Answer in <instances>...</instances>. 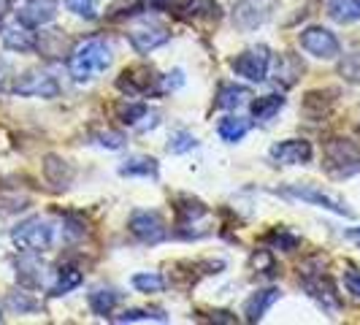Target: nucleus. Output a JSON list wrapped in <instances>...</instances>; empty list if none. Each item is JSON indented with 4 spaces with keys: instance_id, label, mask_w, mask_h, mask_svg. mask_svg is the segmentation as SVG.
I'll use <instances>...</instances> for the list:
<instances>
[{
    "instance_id": "obj_1",
    "label": "nucleus",
    "mask_w": 360,
    "mask_h": 325,
    "mask_svg": "<svg viewBox=\"0 0 360 325\" xmlns=\"http://www.w3.org/2000/svg\"><path fill=\"white\" fill-rule=\"evenodd\" d=\"M108 65H111V49L98 38L79 44L71 52V63H68L73 82H90L98 73L106 71Z\"/></svg>"
},
{
    "instance_id": "obj_2",
    "label": "nucleus",
    "mask_w": 360,
    "mask_h": 325,
    "mask_svg": "<svg viewBox=\"0 0 360 325\" xmlns=\"http://www.w3.org/2000/svg\"><path fill=\"white\" fill-rule=\"evenodd\" d=\"M325 171L336 179L360 174V146L349 139H330L325 144Z\"/></svg>"
},
{
    "instance_id": "obj_3",
    "label": "nucleus",
    "mask_w": 360,
    "mask_h": 325,
    "mask_svg": "<svg viewBox=\"0 0 360 325\" xmlns=\"http://www.w3.org/2000/svg\"><path fill=\"white\" fill-rule=\"evenodd\" d=\"M52 238H54L52 225L46 219H41V217H30V219L19 222L17 228L11 231V241L17 244L19 250H25V253H41V250H46L52 244Z\"/></svg>"
},
{
    "instance_id": "obj_4",
    "label": "nucleus",
    "mask_w": 360,
    "mask_h": 325,
    "mask_svg": "<svg viewBox=\"0 0 360 325\" xmlns=\"http://www.w3.org/2000/svg\"><path fill=\"white\" fill-rule=\"evenodd\" d=\"M274 8H276V0H236L233 25L238 30L250 33V30L269 22Z\"/></svg>"
},
{
    "instance_id": "obj_5",
    "label": "nucleus",
    "mask_w": 360,
    "mask_h": 325,
    "mask_svg": "<svg viewBox=\"0 0 360 325\" xmlns=\"http://www.w3.org/2000/svg\"><path fill=\"white\" fill-rule=\"evenodd\" d=\"M269 65H271V52L269 46H252L247 52L236 54L231 60V68H233L238 76L250 79V82H263L269 76Z\"/></svg>"
},
{
    "instance_id": "obj_6",
    "label": "nucleus",
    "mask_w": 360,
    "mask_h": 325,
    "mask_svg": "<svg viewBox=\"0 0 360 325\" xmlns=\"http://www.w3.org/2000/svg\"><path fill=\"white\" fill-rule=\"evenodd\" d=\"M282 196L304 200V203H314V206H320V209L336 212V215H342V217H352V212L344 206V200H339L336 196H330V193H325L320 187H311V184H290V187L282 190Z\"/></svg>"
},
{
    "instance_id": "obj_7",
    "label": "nucleus",
    "mask_w": 360,
    "mask_h": 325,
    "mask_svg": "<svg viewBox=\"0 0 360 325\" xmlns=\"http://www.w3.org/2000/svg\"><path fill=\"white\" fill-rule=\"evenodd\" d=\"M298 41H301V46L309 54H314L320 60H333V57H339V52H342L339 38L333 36L330 30H325V27H307V30H301Z\"/></svg>"
},
{
    "instance_id": "obj_8",
    "label": "nucleus",
    "mask_w": 360,
    "mask_h": 325,
    "mask_svg": "<svg viewBox=\"0 0 360 325\" xmlns=\"http://www.w3.org/2000/svg\"><path fill=\"white\" fill-rule=\"evenodd\" d=\"M127 228H130V234L136 236L141 244H160L168 236V228H165L162 217L155 215V212H136V215L130 217Z\"/></svg>"
},
{
    "instance_id": "obj_9",
    "label": "nucleus",
    "mask_w": 360,
    "mask_h": 325,
    "mask_svg": "<svg viewBox=\"0 0 360 325\" xmlns=\"http://www.w3.org/2000/svg\"><path fill=\"white\" fill-rule=\"evenodd\" d=\"M11 90L17 95H25V98H57L60 92V84L54 82V76L44 71H27L22 73Z\"/></svg>"
},
{
    "instance_id": "obj_10",
    "label": "nucleus",
    "mask_w": 360,
    "mask_h": 325,
    "mask_svg": "<svg viewBox=\"0 0 360 325\" xmlns=\"http://www.w3.org/2000/svg\"><path fill=\"white\" fill-rule=\"evenodd\" d=\"M57 0H25L22 6H19L17 11V19L19 25H25V27H44V25H49L54 17H57Z\"/></svg>"
},
{
    "instance_id": "obj_11",
    "label": "nucleus",
    "mask_w": 360,
    "mask_h": 325,
    "mask_svg": "<svg viewBox=\"0 0 360 325\" xmlns=\"http://www.w3.org/2000/svg\"><path fill=\"white\" fill-rule=\"evenodd\" d=\"M271 160L279 165H301L311 160V144L307 139H288L271 146Z\"/></svg>"
},
{
    "instance_id": "obj_12",
    "label": "nucleus",
    "mask_w": 360,
    "mask_h": 325,
    "mask_svg": "<svg viewBox=\"0 0 360 325\" xmlns=\"http://www.w3.org/2000/svg\"><path fill=\"white\" fill-rule=\"evenodd\" d=\"M304 290L328 312H336V309L342 307L330 276H325V274H309V276H304Z\"/></svg>"
},
{
    "instance_id": "obj_13",
    "label": "nucleus",
    "mask_w": 360,
    "mask_h": 325,
    "mask_svg": "<svg viewBox=\"0 0 360 325\" xmlns=\"http://www.w3.org/2000/svg\"><path fill=\"white\" fill-rule=\"evenodd\" d=\"M155 79H160V76H155L152 65H130L117 79V87L122 92H127V95H144L155 84Z\"/></svg>"
},
{
    "instance_id": "obj_14",
    "label": "nucleus",
    "mask_w": 360,
    "mask_h": 325,
    "mask_svg": "<svg viewBox=\"0 0 360 325\" xmlns=\"http://www.w3.org/2000/svg\"><path fill=\"white\" fill-rule=\"evenodd\" d=\"M279 295H282V293L276 288L252 293V295L247 298V304H244V320H247V323H260V320L266 317V312L279 301Z\"/></svg>"
},
{
    "instance_id": "obj_15",
    "label": "nucleus",
    "mask_w": 360,
    "mask_h": 325,
    "mask_svg": "<svg viewBox=\"0 0 360 325\" xmlns=\"http://www.w3.org/2000/svg\"><path fill=\"white\" fill-rule=\"evenodd\" d=\"M181 19L187 22H206V25H217L222 17V8L217 0H187L184 8L179 11Z\"/></svg>"
},
{
    "instance_id": "obj_16",
    "label": "nucleus",
    "mask_w": 360,
    "mask_h": 325,
    "mask_svg": "<svg viewBox=\"0 0 360 325\" xmlns=\"http://www.w3.org/2000/svg\"><path fill=\"white\" fill-rule=\"evenodd\" d=\"M168 38H171V33L165 27H139L130 33V46L139 54H149L162 44H168Z\"/></svg>"
},
{
    "instance_id": "obj_17",
    "label": "nucleus",
    "mask_w": 360,
    "mask_h": 325,
    "mask_svg": "<svg viewBox=\"0 0 360 325\" xmlns=\"http://www.w3.org/2000/svg\"><path fill=\"white\" fill-rule=\"evenodd\" d=\"M3 46L11 49V52H33L38 49V38L36 33H30V27H6L3 30Z\"/></svg>"
},
{
    "instance_id": "obj_18",
    "label": "nucleus",
    "mask_w": 360,
    "mask_h": 325,
    "mask_svg": "<svg viewBox=\"0 0 360 325\" xmlns=\"http://www.w3.org/2000/svg\"><path fill=\"white\" fill-rule=\"evenodd\" d=\"M301 73H304V63L292 52H285L279 57V63H276L274 79H276V84H282V87H292V84L301 79Z\"/></svg>"
},
{
    "instance_id": "obj_19",
    "label": "nucleus",
    "mask_w": 360,
    "mask_h": 325,
    "mask_svg": "<svg viewBox=\"0 0 360 325\" xmlns=\"http://www.w3.org/2000/svg\"><path fill=\"white\" fill-rule=\"evenodd\" d=\"M44 177H46V181H49L52 187L65 190L73 179V168L65 160H60L57 155H49L46 162H44Z\"/></svg>"
},
{
    "instance_id": "obj_20",
    "label": "nucleus",
    "mask_w": 360,
    "mask_h": 325,
    "mask_svg": "<svg viewBox=\"0 0 360 325\" xmlns=\"http://www.w3.org/2000/svg\"><path fill=\"white\" fill-rule=\"evenodd\" d=\"M333 90H314L309 92L307 98H304V114H307L309 120H323L325 114L330 111L333 106Z\"/></svg>"
},
{
    "instance_id": "obj_21",
    "label": "nucleus",
    "mask_w": 360,
    "mask_h": 325,
    "mask_svg": "<svg viewBox=\"0 0 360 325\" xmlns=\"http://www.w3.org/2000/svg\"><path fill=\"white\" fill-rule=\"evenodd\" d=\"M250 98H252L250 87H241V84H219L214 106L217 108H238V106H244Z\"/></svg>"
},
{
    "instance_id": "obj_22",
    "label": "nucleus",
    "mask_w": 360,
    "mask_h": 325,
    "mask_svg": "<svg viewBox=\"0 0 360 325\" xmlns=\"http://www.w3.org/2000/svg\"><path fill=\"white\" fill-rule=\"evenodd\" d=\"M250 130H252V122H250V120H244V117H225V120H219V125H217L219 139H222V141H228V144L241 141Z\"/></svg>"
},
{
    "instance_id": "obj_23",
    "label": "nucleus",
    "mask_w": 360,
    "mask_h": 325,
    "mask_svg": "<svg viewBox=\"0 0 360 325\" xmlns=\"http://www.w3.org/2000/svg\"><path fill=\"white\" fill-rule=\"evenodd\" d=\"M120 304V290L114 288H98L90 293V309L98 317H106Z\"/></svg>"
},
{
    "instance_id": "obj_24",
    "label": "nucleus",
    "mask_w": 360,
    "mask_h": 325,
    "mask_svg": "<svg viewBox=\"0 0 360 325\" xmlns=\"http://www.w3.org/2000/svg\"><path fill=\"white\" fill-rule=\"evenodd\" d=\"M120 174L122 177H152V179H158V160L146 158V155H136V158L125 160V165H120Z\"/></svg>"
},
{
    "instance_id": "obj_25",
    "label": "nucleus",
    "mask_w": 360,
    "mask_h": 325,
    "mask_svg": "<svg viewBox=\"0 0 360 325\" xmlns=\"http://www.w3.org/2000/svg\"><path fill=\"white\" fill-rule=\"evenodd\" d=\"M17 279L25 285V288H38V285H41V279H44L41 260L33 257V255H27V257L17 260Z\"/></svg>"
},
{
    "instance_id": "obj_26",
    "label": "nucleus",
    "mask_w": 360,
    "mask_h": 325,
    "mask_svg": "<svg viewBox=\"0 0 360 325\" xmlns=\"http://www.w3.org/2000/svg\"><path fill=\"white\" fill-rule=\"evenodd\" d=\"M328 14L330 19L349 25L360 19V0H328Z\"/></svg>"
},
{
    "instance_id": "obj_27",
    "label": "nucleus",
    "mask_w": 360,
    "mask_h": 325,
    "mask_svg": "<svg viewBox=\"0 0 360 325\" xmlns=\"http://www.w3.org/2000/svg\"><path fill=\"white\" fill-rule=\"evenodd\" d=\"M279 108H285V98L282 95H263V98L252 101V117L257 122H266V120L279 114Z\"/></svg>"
},
{
    "instance_id": "obj_28",
    "label": "nucleus",
    "mask_w": 360,
    "mask_h": 325,
    "mask_svg": "<svg viewBox=\"0 0 360 325\" xmlns=\"http://www.w3.org/2000/svg\"><path fill=\"white\" fill-rule=\"evenodd\" d=\"M209 209L200 203L198 198H193V196H179L176 198V215H179L181 222H193V219H200V217L206 215Z\"/></svg>"
},
{
    "instance_id": "obj_29",
    "label": "nucleus",
    "mask_w": 360,
    "mask_h": 325,
    "mask_svg": "<svg viewBox=\"0 0 360 325\" xmlns=\"http://www.w3.org/2000/svg\"><path fill=\"white\" fill-rule=\"evenodd\" d=\"M146 320L168 323V314L162 309H127L125 314H117V323H146Z\"/></svg>"
},
{
    "instance_id": "obj_30",
    "label": "nucleus",
    "mask_w": 360,
    "mask_h": 325,
    "mask_svg": "<svg viewBox=\"0 0 360 325\" xmlns=\"http://www.w3.org/2000/svg\"><path fill=\"white\" fill-rule=\"evenodd\" d=\"M38 49L46 54V57H60L65 52V36L60 30H49L38 38Z\"/></svg>"
},
{
    "instance_id": "obj_31",
    "label": "nucleus",
    "mask_w": 360,
    "mask_h": 325,
    "mask_svg": "<svg viewBox=\"0 0 360 325\" xmlns=\"http://www.w3.org/2000/svg\"><path fill=\"white\" fill-rule=\"evenodd\" d=\"M82 271L79 269H60V274H57V285L52 288V295H63V293H71V290H76L79 285H82Z\"/></svg>"
},
{
    "instance_id": "obj_32",
    "label": "nucleus",
    "mask_w": 360,
    "mask_h": 325,
    "mask_svg": "<svg viewBox=\"0 0 360 325\" xmlns=\"http://www.w3.org/2000/svg\"><path fill=\"white\" fill-rule=\"evenodd\" d=\"M198 146V139L190 133V130H176L174 136H171V141H168V152L171 155H184V152H190V149H195Z\"/></svg>"
},
{
    "instance_id": "obj_33",
    "label": "nucleus",
    "mask_w": 360,
    "mask_h": 325,
    "mask_svg": "<svg viewBox=\"0 0 360 325\" xmlns=\"http://www.w3.org/2000/svg\"><path fill=\"white\" fill-rule=\"evenodd\" d=\"M149 111V108L144 106V103H130V101H122L120 106H117V117L125 122V125H139V120H144V114Z\"/></svg>"
},
{
    "instance_id": "obj_34",
    "label": "nucleus",
    "mask_w": 360,
    "mask_h": 325,
    "mask_svg": "<svg viewBox=\"0 0 360 325\" xmlns=\"http://www.w3.org/2000/svg\"><path fill=\"white\" fill-rule=\"evenodd\" d=\"M133 288L141 293H160L165 288V279L160 274H136L133 276Z\"/></svg>"
},
{
    "instance_id": "obj_35",
    "label": "nucleus",
    "mask_w": 360,
    "mask_h": 325,
    "mask_svg": "<svg viewBox=\"0 0 360 325\" xmlns=\"http://www.w3.org/2000/svg\"><path fill=\"white\" fill-rule=\"evenodd\" d=\"M6 304H8V309L19 312V314H27V312H36L38 309V301L36 298H30L27 293H11Z\"/></svg>"
},
{
    "instance_id": "obj_36",
    "label": "nucleus",
    "mask_w": 360,
    "mask_h": 325,
    "mask_svg": "<svg viewBox=\"0 0 360 325\" xmlns=\"http://www.w3.org/2000/svg\"><path fill=\"white\" fill-rule=\"evenodd\" d=\"M68 11H73L76 17L95 19L98 17V0H65Z\"/></svg>"
},
{
    "instance_id": "obj_37",
    "label": "nucleus",
    "mask_w": 360,
    "mask_h": 325,
    "mask_svg": "<svg viewBox=\"0 0 360 325\" xmlns=\"http://www.w3.org/2000/svg\"><path fill=\"white\" fill-rule=\"evenodd\" d=\"M339 73H342L347 82H355L360 84V54H347L339 65Z\"/></svg>"
},
{
    "instance_id": "obj_38",
    "label": "nucleus",
    "mask_w": 360,
    "mask_h": 325,
    "mask_svg": "<svg viewBox=\"0 0 360 325\" xmlns=\"http://www.w3.org/2000/svg\"><path fill=\"white\" fill-rule=\"evenodd\" d=\"M298 244H301V238L288 234V231H279V234L271 236V247H276V250H282V253H292V250H298Z\"/></svg>"
},
{
    "instance_id": "obj_39",
    "label": "nucleus",
    "mask_w": 360,
    "mask_h": 325,
    "mask_svg": "<svg viewBox=\"0 0 360 325\" xmlns=\"http://www.w3.org/2000/svg\"><path fill=\"white\" fill-rule=\"evenodd\" d=\"M98 144L106 146V149H122L125 146V136L117 133V130H103V133H98Z\"/></svg>"
},
{
    "instance_id": "obj_40",
    "label": "nucleus",
    "mask_w": 360,
    "mask_h": 325,
    "mask_svg": "<svg viewBox=\"0 0 360 325\" xmlns=\"http://www.w3.org/2000/svg\"><path fill=\"white\" fill-rule=\"evenodd\" d=\"M181 84H184V73L174 71V73H168V76H160V90L158 92H171V90H176V87H181Z\"/></svg>"
},
{
    "instance_id": "obj_41",
    "label": "nucleus",
    "mask_w": 360,
    "mask_h": 325,
    "mask_svg": "<svg viewBox=\"0 0 360 325\" xmlns=\"http://www.w3.org/2000/svg\"><path fill=\"white\" fill-rule=\"evenodd\" d=\"M344 285H347V290H349L352 295H358L360 298V271L347 269V274H344Z\"/></svg>"
},
{
    "instance_id": "obj_42",
    "label": "nucleus",
    "mask_w": 360,
    "mask_h": 325,
    "mask_svg": "<svg viewBox=\"0 0 360 325\" xmlns=\"http://www.w3.org/2000/svg\"><path fill=\"white\" fill-rule=\"evenodd\" d=\"M65 222H68V236L71 238H79V236H84L87 234V228H84V222L82 219H76V217H65Z\"/></svg>"
},
{
    "instance_id": "obj_43",
    "label": "nucleus",
    "mask_w": 360,
    "mask_h": 325,
    "mask_svg": "<svg viewBox=\"0 0 360 325\" xmlns=\"http://www.w3.org/2000/svg\"><path fill=\"white\" fill-rule=\"evenodd\" d=\"M146 3L155 6V8H165V11H171V8H174V11H181L187 0H146Z\"/></svg>"
},
{
    "instance_id": "obj_44",
    "label": "nucleus",
    "mask_w": 360,
    "mask_h": 325,
    "mask_svg": "<svg viewBox=\"0 0 360 325\" xmlns=\"http://www.w3.org/2000/svg\"><path fill=\"white\" fill-rule=\"evenodd\" d=\"M8 79H11V65L0 57V92L8 90Z\"/></svg>"
},
{
    "instance_id": "obj_45",
    "label": "nucleus",
    "mask_w": 360,
    "mask_h": 325,
    "mask_svg": "<svg viewBox=\"0 0 360 325\" xmlns=\"http://www.w3.org/2000/svg\"><path fill=\"white\" fill-rule=\"evenodd\" d=\"M347 238H352V241H360V228H352V231H347Z\"/></svg>"
},
{
    "instance_id": "obj_46",
    "label": "nucleus",
    "mask_w": 360,
    "mask_h": 325,
    "mask_svg": "<svg viewBox=\"0 0 360 325\" xmlns=\"http://www.w3.org/2000/svg\"><path fill=\"white\" fill-rule=\"evenodd\" d=\"M3 19H6V6L0 3V25H3Z\"/></svg>"
},
{
    "instance_id": "obj_47",
    "label": "nucleus",
    "mask_w": 360,
    "mask_h": 325,
    "mask_svg": "<svg viewBox=\"0 0 360 325\" xmlns=\"http://www.w3.org/2000/svg\"><path fill=\"white\" fill-rule=\"evenodd\" d=\"M0 320H3V314H0Z\"/></svg>"
}]
</instances>
